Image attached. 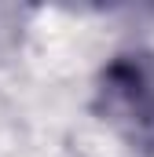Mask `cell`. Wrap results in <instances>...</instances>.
<instances>
[{
    "label": "cell",
    "mask_w": 154,
    "mask_h": 157,
    "mask_svg": "<svg viewBox=\"0 0 154 157\" xmlns=\"http://www.w3.org/2000/svg\"><path fill=\"white\" fill-rule=\"evenodd\" d=\"M95 113L132 150H154V55L125 51L107 62L95 88Z\"/></svg>",
    "instance_id": "cell-1"
}]
</instances>
